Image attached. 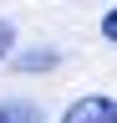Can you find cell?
Segmentation results:
<instances>
[{
	"instance_id": "2",
	"label": "cell",
	"mask_w": 117,
	"mask_h": 123,
	"mask_svg": "<svg viewBox=\"0 0 117 123\" xmlns=\"http://www.w3.org/2000/svg\"><path fill=\"white\" fill-rule=\"evenodd\" d=\"M0 123H46V118H41V108H36V103L10 98V103H0Z\"/></svg>"
},
{
	"instance_id": "4",
	"label": "cell",
	"mask_w": 117,
	"mask_h": 123,
	"mask_svg": "<svg viewBox=\"0 0 117 123\" xmlns=\"http://www.w3.org/2000/svg\"><path fill=\"white\" fill-rule=\"evenodd\" d=\"M10 41H15V26H10V21H5V15H0V62H5V56H10Z\"/></svg>"
},
{
	"instance_id": "3",
	"label": "cell",
	"mask_w": 117,
	"mask_h": 123,
	"mask_svg": "<svg viewBox=\"0 0 117 123\" xmlns=\"http://www.w3.org/2000/svg\"><path fill=\"white\" fill-rule=\"evenodd\" d=\"M51 62H56L51 51H25V56H15V67H20V72H46Z\"/></svg>"
},
{
	"instance_id": "5",
	"label": "cell",
	"mask_w": 117,
	"mask_h": 123,
	"mask_svg": "<svg viewBox=\"0 0 117 123\" xmlns=\"http://www.w3.org/2000/svg\"><path fill=\"white\" fill-rule=\"evenodd\" d=\"M102 36H107V41H112V46H117V5H112V10H107V15H102Z\"/></svg>"
},
{
	"instance_id": "1",
	"label": "cell",
	"mask_w": 117,
	"mask_h": 123,
	"mask_svg": "<svg viewBox=\"0 0 117 123\" xmlns=\"http://www.w3.org/2000/svg\"><path fill=\"white\" fill-rule=\"evenodd\" d=\"M61 123H117V98H102V92L76 98V103L61 113Z\"/></svg>"
}]
</instances>
